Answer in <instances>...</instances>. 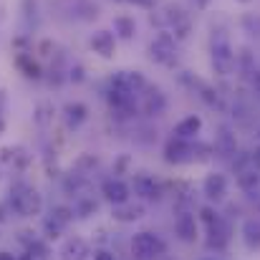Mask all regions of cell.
<instances>
[{
  "label": "cell",
  "mask_w": 260,
  "mask_h": 260,
  "mask_svg": "<svg viewBox=\"0 0 260 260\" xmlns=\"http://www.w3.org/2000/svg\"><path fill=\"white\" fill-rule=\"evenodd\" d=\"M243 3H248V0H243Z\"/></svg>",
  "instance_id": "obj_36"
},
{
  "label": "cell",
  "mask_w": 260,
  "mask_h": 260,
  "mask_svg": "<svg viewBox=\"0 0 260 260\" xmlns=\"http://www.w3.org/2000/svg\"><path fill=\"white\" fill-rule=\"evenodd\" d=\"M253 88H255V93L260 96V71H253Z\"/></svg>",
  "instance_id": "obj_30"
},
{
  "label": "cell",
  "mask_w": 260,
  "mask_h": 260,
  "mask_svg": "<svg viewBox=\"0 0 260 260\" xmlns=\"http://www.w3.org/2000/svg\"><path fill=\"white\" fill-rule=\"evenodd\" d=\"M88 255H91V250L84 238H69V240H63V245L58 250L61 260H86Z\"/></svg>",
  "instance_id": "obj_12"
},
{
  "label": "cell",
  "mask_w": 260,
  "mask_h": 260,
  "mask_svg": "<svg viewBox=\"0 0 260 260\" xmlns=\"http://www.w3.org/2000/svg\"><path fill=\"white\" fill-rule=\"evenodd\" d=\"M51 119H53V106H51V104H41V106L36 109V121H38L41 126H46Z\"/></svg>",
  "instance_id": "obj_24"
},
{
  "label": "cell",
  "mask_w": 260,
  "mask_h": 260,
  "mask_svg": "<svg viewBox=\"0 0 260 260\" xmlns=\"http://www.w3.org/2000/svg\"><path fill=\"white\" fill-rule=\"evenodd\" d=\"M165 240L149 230H142L132 238V255L137 260H157L159 255H165Z\"/></svg>",
  "instance_id": "obj_2"
},
{
  "label": "cell",
  "mask_w": 260,
  "mask_h": 260,
  "mask_svg": "<svg viewBox=\"0 0 260 260\" xmlns=\"http://www.w3.org/2000/svg\"><path fill=\"white\" fill-rule=\"evenodd\" d=\"M101 194H104L106 202H111V205H121V202L129 200L132 189H129V184H126L124 179H119V177H109V179L101 182Z\"/></svg>",
  "instance_id": "obj_7"
},
{
  "label": "cell",
  "mask_w": 260,
  "mask_h": 260,
  "mask_svg": "<svg viewBox=\"0 0 260 260\" xmlns=\"http://www.w3.org/2000/svg\"><path fill=\"white\" fill-rule=\"evenodd\" d=\"M162 23H170V28L174 30L177 38H187L189 36V18L179 8H167L165 15H162Z\"/></svg>",
  "instance_id": "obj_13"
},
{
  "label": "cell",
  "mask_w": 260,
  "mask_h": 260,
  "mask_svg": "<svg viewBox=\"0 0 260 260\" xmlns=\"http://www.w3.org/2000/svg\"><path fill=\"white\" fill-rule=\"evenodd\" d=\"M167 109V99L159 88H144L142 91V111L147 116H159Z\"/></svg>",
  "instance_id": "obj_11"
},
{
  "label": "cell",
  "mask_w": 260,
  "mask_h": 260,
  "mask_svg": "<svg viewBox=\"0 0 260 260\" xmlns=\"http://www.w3.org/2000/svg\"><path fill=\"white\" fill-rule=\"evenodd\" d=\"M194 3H197V5H200V8H205V5H207V3H210V0H194Z\"/></svg>",
  "instance_id": "obj_33"
},
{
  "label": "cell",
  "mask_w": 260,
  "mask_h": 260,
  "mask_svg": "<svg viewBox=\"0 0 260 260\" xmlns=\"http://www.w3.org/2000/svg\"><path fill=\"white\" fill-rule=\"evenodd\" d=\"M137 33V23L129 15H116L114 18V36H119L121 41H132Z\"/></svg>",
  "instance_id": "obj_20"
},
{
  "label": "cell",
  "mask_w": 260,
  "mask_h": 260,
  "mask_svg": "<svg viewBox=\"0 0 260 260\" xmlns=\"http://www.w3.org/2000/svg\"><path fill=\"white\" fill-rule=\"evenodd\" d=\"M194 152H197V147H194L189 139L174 137V139H170V144L165 147V159H167L170 165H182V162L194 159Z\"/></svg>",
  "instance_id": "obj_6"
},
{
  "label": "cell",
  "mask_w": 260,
  "mask_h": 260,
  "mask_svg": "<svg viewBox=\"0 0 260 260\" xmlns=\"http://www.w3.org/2000/svg\"><path fill=\"white\" fill-rule=\"evenodd\" d=\"M217 147L222 149V154H235V142H233V137H230L228 132H222V134H220Z\"/></svg>",
  "instance_id": "obj_25"
},
{
  "label": "cell",
  "mask_w": 260,
  "mask_h": 260,
  "mask_svg": "<svg viewBox=\"0 0 260 260\" xmlns=\"http://www.w3.org/2000/svg\"><path fill=\"white\" fill-rule=\"evenodd\" d=\"M200 129H202V119H200V116H187V119H182V121L174 126V137H179V139H192L194 134H200Z\"/></svg>",
  "instance_id": "obj_19"
},
{
  "label": "cell",
  "mask_w": 260,
  "mask_h": 260,
  "mask_svg": "<svg viewBox=\"0 0 260 260\" xmlns=\"http://www.w3.org/2000/svg\"><path fill=\"white\" fill-rule=\"evenodd\" d=\"M76 212H79V217H88L91 212H96V202H91V200L81 202V205L76 207Z\"/></svg>",
  "instance_id": "obj_26"
},
{
  "label": "cell",
  "mask_w": 260,
  "mask_h": 260,
  "mask_svg": "<svg viewBox=\"0 0 260 260\" xmlns=\"http://www.w3.org/2000/svg\"><path fill=\"white\" fill-rule=\"evenodd\" d=\"M71 79L74 81H84V66H74L71 69Z\"/></svg>",
  "instance_id": "obj_29"
},
{
  "label": "cell",
  "mask_w": 260,
  "mask_h": 260,
  "mask_svg": "<svg viewBox=\"0 0 260 260\" xmlns=\"http://www.w3.org/2000/svg\"><path fill=\"white\" fill-rule=\"evenodd\" d=\"M0 260H18L13 253H8V250H0Z\"/></svg>",
  "instance_id": "obj_32"
},
{
  "label": "cell",
  "mask_w": 260,
  "mask_h": 260,
  "mask_svg": "<svg viewBox=\"0 0 260 260\" xmlns=\"http://www.w3.org/2000/svg\"><path fill=\"white\" fill-rule=\"evenodd\" d=\"M205 260H215V258H205Z\"/></svg>",
  "instance_id": "obj_35"
},
{
  "label": "cell",
  "mask_w": 260,
  "mask_h": 260,
  "mask_svg": "<svg viewBox=\"0 0 260 260\" xmlns=\"http://www.w3.org/2000/svg\"><path fill=\"white\" fill-rule=\"evenodd\" d=\"M149 56L152 61L162 63V66H172L174 58H177V43H174V36L170 33H159L152 46H149Z\"/></svg>",
  "instance_id": "obj_5"
},
{
  "label": "cell",
  "mask_w": 260,
  "mask_h": 260,
  "mask_svg": "<svg viewBox=\"0 0 260 260\" xmlns=\"http://www.w3.org/2000/svg\"><path fill=\"white\" fill-rule=\"evenodd\" d=\"M111 86H119V88H124L126 93H132V96H139L147 88V79L139 71H119L111 79Z\"/></svg>",
  "instance_id": "obj_9"
},
{
  "label": "cell",
  "mask_w": 260,
  "mask_h": 260,
  "mask_svg": "<svg viewBox=\"0 0 260 260\" xmlns=\"http://www.w3.org/2000/svg\"><path fill=\"white\" fill-rule=\"evenodd\" d=\"M243 240L250 250H260V220H245L243 222Z\"/></svg>",
  "instance_id": "obj_21"
},
{
  "label": "cell",
  "mask_w": 260,
  "mask_h": 260,
  "mask_svg": "<svg viewBox=\"0 0 260 260\" xmlns=\"http://www.w3.org/2000/svg\"><path fill=\"white\" fill-rule=\"evenodd\" d=\"M174 233L182 243H194L197 240V220L189 212H179L174 220Z\"/></svg>",
  "instance_id": "obj_14"
},
{
  "label": "cell",
  "mask_w": 260,
  "mask_h": 260,
  "mask_svg": "<svg viewBox=\"0 0 260 260\" xmlns=\"http://www.w3.org/2000/svg\"><path fill=\"white\" fill-rule=\"evenodd\" d=\"M10 210L18 217H36L43 210V194L25 182H18L15 187H10Z\"/></svg>",
  "instance_id": "obj_1"
},
{
  "label": "cell",
  "mask_w": 260,
  "mask_h": 260,
  "mask_svg": "<svg viewBox=\"0 0 260 260\" xmlns=\"http://www.w3.org/2000/svg\"><path fill=\"white\" fill-rule=\"evenodd\" d=\"M132 189L137 197L142 200H159L162 197V184L152 177V174H134V182H132Z\"/></svg>",
  "instance_id": "obj_8"
},
{
  "label": "cell",
  "mask_w": 260,
  "mask_h": 260,
  "mask_svg": "<svg viewBox=\"0 0 260 260\" xmlns=\"http://www.w3.org/2000/svg\"><path fill=\"white\" fill-rule=\"evenodd\" d=\"M63 116H66V124H69L71 129H79V126H81V124L88 119V106H86V104H81V101L66 104Z\"/></svg>",
  "instance_id": "obj_17"
},
{
  "label": "cell",
  "mask_w": 260,
  "mask_h": 260,
  "mask_svg": "<svg viewBox=\"0 0 260 260\" xmlns=\"http://www.w3.org/2000/svg\"><path fill=\"white\" fill-rule=\"evenodd\" d=\"M93 260H116V255L109 253V250H96V253H93Z\"/></svg>",
  "instance_id": "obj_28"
},
{
  "label": "cell",
  "mask_w": 260,
  "mask_h": 260,
  "mask_svg": "<svg viewBox=\"0 0 260 260\" xmlns=\"http://www.w3.org/2000/svg\"><path fill=\"white\" fill-rule=\"evenodd\" d=\"M71 220H74V210H71V207H66V205L53 207V210H51V215H48V217H46V222H43L46 238H51V240L61 238V233L71 225Z\"/></svg>",
  "instance_id": "obj_4"
},
{
  "label": "cell",
  "mask_w": 260,
  "mask_h": 260,
  "mask_svg": "<svg viewBox=\"0 0 260 260\" xmlns=\"http://www.w3.org/2000/svg\"><path fill=\"white\" fill-rule=\"evenodd\" d=\"M250 159H253V165H255V167L260 170V147L255 149V152H253V157H250Z\"/></svg>",
  "instance_id": "obj_31"
},
{
  "label": "cell",
  "mask_w": 260,
  "mask_h": 260,
  "mask_svg": "<svg viewBox=\"0 0 260 260\" xmlns=\"http://www.w3.org/2000/svg\"><path fill=\"white\" fill-rule=\"evenodd\" d=\"M212 66L220 76H230L235 69V53L225 36H212Z\"/></svg>",
  "instance_id": "obj_3"
},
{
  "label": "cell",
  "mask_w": 260,
  "mask_h": 260,
  "mask_svg": "<svg viewBox=\"0 0 260 260\" xmlns=\"http://www.w3.org/2000/svg\"><path fill=\"white\" fill-rule=\"evenodd\" d=\"M88 46H91V51L99 53L101 58H111V56L116 53V36H114L111 30H96V33L91 36Z\"/></svg>",
  "instance_id": "obj_10"
},
{
  "label": "cell",
  "mask_w": 260,
  "mask_h": 260,
  "mask_svg": "<svg viewBox=\"0 0 260 260\" xmlns=\"http://www.w3.org/2000/svg\"><path fill=\"white\" fill-rule=\"evenodd\" d=\"M200 215H202V220H205L207 225H212V222H217V220H220V215H217L212 207H202V210H200Z\"/></svg>",
  "instance_id": "obj_27"
},
{
  "label": "cell",
  "mask_w": 260,
  "mask_h": 260,
  "mask_svg": "<svg viewBox=\"0 0 260 260\" xmlns=\"http://www.w3.org/2000/svg\"><path fill=\"white\" fill-rule=\"evenodd\" d=\"M202 189H205V197H210V200H222V197L228 194V179H225V174H217V172L207 174Z\"/></svg>",
  "instance_id": "obj_15"
},
{
  "label": "cell",
  "mask_w": 260,
  "mask_h": 260,
  "mask_svg": "<svg viewBox=\"0 0 260 260\" xmlns=\"http://www.w3.org/2000/svg\"><path fill=\"white\" fill-rule=\"evenodd\" d=\"M210 228V238H207V245L210 248H215V250H222L225 245H228V240H230V228L222 222V217L217 220V222H212V225H207Z\"/></svg>",
  "instance_id": "obj_16"
},
{
  "label": "cell",
  "mask_w": 260,
  "mask_h": 260,
  "mask_svg": "<svg viewBox=\"0 0 260 260\" xmlns=\"http://www.w3.org/2000/svg\"><path fill=\"white\" fill-rule=\"evenodd\" d=\"M18 69H20V71H23L28 79H36V81L43 76L41 66H38V63H36V61H33L28 53H20V56H18Z\"/></svg>",
  "instance_id": "obj_22"
},
{
  "label": "cell",
  "mask_w": 260,
  "mask_h": 260,
  "mask_svg": "<svg viewBox=\"0 0 260 260\" xmlns=\"http://www.w3.org/2000/svg\"><path fill=\"white\" fill-rule=\"evenodd\" d=\"M139 217H144V207L142 205H132L129 200L121 202V205H114V220H119V222H134Z\"/></svg>",
  "instance_id": "obj_18"
},
{
  "label": "cell",
  "mask_w": 260,
  "mask_h": 260,
  "mask_svg": "<svg viewBox=\"0 0 260 260\" xmlns=\"http://www.w3.org/2000/svg\"><path fill=\"white\" fill-rule=\"evenodd\" d=\"M18 260H36V258H33V255H28V253H25V255H23V258H18Z\"/></svg>",
  "instance_id": "obj_34"
},
{
  "label": "cell",
  "mask_w": 260,
  "mask_h": 260,
  "mask_svg": "<svg viewBox=\"0 0 260 260\" xmlns=\"http://www.w3.org/2000/svg\"><path fill=\"white\" fill-rule=\"evenodd\" d=\"M238 184H240V189H245V192H253V189H255V187L260 184L258 170H240V172H238Z\"/></svg>",
  "instance_id": "obj_23"
}]
</instances>
